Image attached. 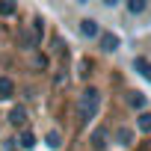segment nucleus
<instances>
[{
  "instance_id": "obj_1",
  "label": "nucleus",
  "mask_w": 151,
  "mask_h": 151,
  "mask_svg": "<svg viewBox=\"0 0 151 151\" xmlns=\"http://www.w3.org/2000/svg\"><path fill=\"white\" fill-rule=\"evenodd\" d=\"M98 104H101V92L89 86V89L80 95V101H77V122H80V124H86L89 119H95Z\"/></svg>"
},
{
  "instance_id": "obj_2",
  "label": "nucleus",
  "mask_w": 151,
  "mask_h": 151,
  "mask_svg": "<svg viewBox=\"0 0 151 151\" xmlns=\"http://www.w3.org/2000/svg\"><path fill=\"white\" fill-rule=\"evenodd\" d=\"M89 142H92V148H95V151H104V148H107V142H110V130H107V127H95V130H92V136H89Z\"/></svg>"
},
{
  "instance_id": "obj_3",
  "label": "nucleus",
  "mask_w": 151,
  "mask_h": 151,
  "mask_svg": "<svg viewBox=\"0 0 151 151\" xmlns=\"http://www.w3.org/2000/svg\"><path fill=\"white\" fill-rule=\"evenodd\" d=\"M80 33H83L86 39H95V36H101V30H98V21H92V18H83V21H80Z\"/></svg>"
},
{
  "instance_id": "obj_4",
  "label": "nucleus",
  "mask_w": 151,
  "mask_h": 151,
  "mask_svg": "<svg viewBox=\"0 0 151 151\" xmlns=\"http://www.w3.org/2000/svg\"><path fill=\"white\" fill-rule=\"evenodd\" d=\"M133 68H136V71L142 74V77H145L148 83H151V62H148L145 56H136V59H133Z\"/></svg>"
},
{
  "instance_id": "obj_5",
  "label": "nucleus",
  "mask_w": 151,
  "mask_h": 151,
  "mask_svg": "<svg viewBox=\"0 0 151 151\" xmlns=\"http://www.w3.org/2000/svg\"><path fill=\"white\" fill-rule=\"evenodd\" d=\"M98 39H101V47H104V50H110V53L119 47V36H116V33H101Z\"/></svg>"
},
{
  "instance_id": "obj_6",
  "label": "nucleus",
  "mask_w": 151,
  "mask_h": 151,
  "mask_svg": "<svg viewBox=\"0 0 151 151\" xmlns=\"http://www.w3.org/2000/svg\"><path fill=\"white\" fill-rule=\"evenodd\" d=\"M9 122H12L15 127H21V124H27V110H24V107H15V110L9 113Z\"/></svg>"
},
{
  "instance_id": "obj_7",
  "label": "nucleus",
  "mask_w": 151,
  "mask_h": 151,
  "mask_svg": "<svg viewBox=\"0 0 151 151\" xmlns=\"http://www.w3.org/2000/svg\"><path fill=\"white\" fill-rule=\"evenodd\" d=\"M116 142L119 145H133V130L130 127H119L116 130Z\"/></svg>"
},
{
  "instance_id": "obj_8",
  "label": "nucleus",
  "mask_w": 151,
  "mask_h": 151,
  "mask_svg": "<svg viewBox=\"0 0 151 151\" xmlns=\"http://www.w3.org/2000/svg\"><path fill=\"white\" fill-rule=\"evenodd\" d=\"M12 92H15V83L9 77H0V98H9Z\"/></svg>"
},
{
  "instance_id": "obj_9",
  "label": "nucleus",
  "mask_w": 151,
  "mask_h": 151,
  "mask_svg": "<svg viewBox=\"0 0 151 151\" xmlns=\"http://www.w3.org/2000/svg\"><path fill=\"white\" fill-rule=\"evenodd\" d=\"M15 12H18L15 0H0V15H15Z\"/></svg>"
},
{
  "instance_id": "obj_10",
  "label": "nucleus",
  "mask_w": 151,
  "mask_h": 151,
  "mask_svg": "<svg viewBox=\"0 0 151 151\" xmlns=\"http://www.w3.org/2000/svg\"><path fill=\"white\" fill-rule=\"evenodd\" d=\"M136 127H139V130H145V133H151V113H148V110H145V113H139Z\"/></svg>"
},
{
  "instance_id": "obj_11",
  "label": "nucleus",
  "mask_w": 151,
  "mask_h": 151,
  "mask_svg": "<svg viewBox=\"0 0 151 151\" xmlns=\"http://www.w3.org/2000/svg\"><path fill=\"white\" fill-rule=\"evenodd\" d=\"M127 12H130V15L145 12V0H127Z\"/></svg>"
},
{
  "instance_id": "obj_12",
  "label": "nucleus",
  "mask_w": 151,
  "mask_h": 151,
  "mask_svg": "<svg viewBox=\"0 0 151 151\" xmlns=\"http://www.w3.org/2000/svg\"><path fill=\"white\" fill-rule=\"evenodd\" d=\"M130 107L145 110V95H142V92H130Z\"/></svg>"
},
{
  "instance_id": "obj_13",
  "label": "nucleus",
  "mask_w": 151,
  "mask_h": 151,
  "mask_svg": "<svg viewBox=\"0 0 151 151\" xmlns=\"http://www.w3.org/2000/svg\"><path fill=\"white\" fill-rule=\"evenodd\" d=\"M18 142H21V148H33V145H36V136H33L30 130H24V133L18 136Z\"/></svg>"
},
{
  "instance_id": "obj_14",
  "label": "nucleus",
  "mask_w": 151,
  "mask_h": 151,
  "mask_svg": "<svg viewBox=\"0 0 151 151\" xmlns=\"http://www.w3.org/2000/svg\"><path fill=\"white\" fill-rule=\"evenodd\" d=\"M45 142H47V145H50V148H59V145H62V136H59V133H56V130H50V133H47V136H45Z\"/></svg>"
},
{
  "instance_id": "obj_15",
  "label": "nucleus",
  "mask_w": 151,
  "mask_h": 151,
  "mask_svg": "<svg viewBox=\"0 0 151 151\" xmlns=\"http://www.w3.org/2000/svg\"><path fill=\"white\" fill-rule=\"evenodd\" d=\"M33 65H36V68H47V56H36Z\"/></svg>"
},
{
  "instance_id": "obj_16",
  "label": "nucleus",
  "mask_w": 151,
  "mask_h": 151,
  "mask_svg": "<svg viewBox=\"0 0 151 151\" xmlns=\"http://www.w3.org/2000/svg\"><path fill=\"white\" fill-rule=\"evenodd\" d=\"M104 3H107V6H116V3H119V0H104Z\"/></svg>"
},
{
  "instance_id": "obj_17",
  "label": "nucleus",
  "mask_w": 151,
  "mask_h": 151,
  "mask_svg": "<svg viewBox=\"0 0 151 151\" xmlns=\"http://www.w3.org/2000/svg\"><path fill=\"white\" fill-rule=\"evenodd\" d=\"M136 151H148V148H136Z\"/></svg>"
}]
</instances>
